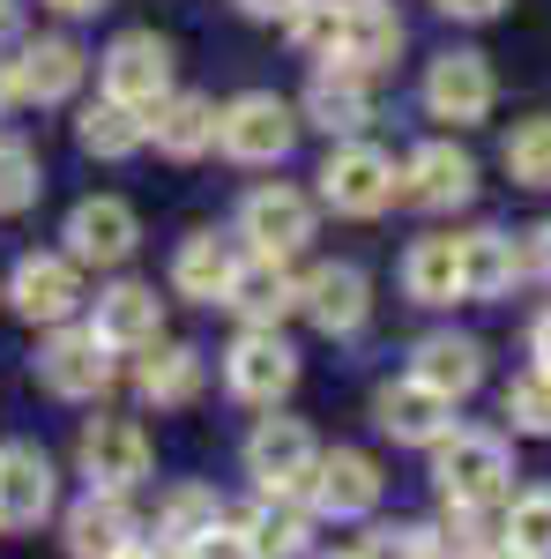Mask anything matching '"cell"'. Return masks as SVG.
<instances>
[{"label":"cell","instance_id":"obj_1","mask_svg":"<svg viewBox=\"0 0 551 559\" xmlns=\"http://www.w3.org/2000/svg\"><path fill=\"white\" fill-rule=\"evenodd\" d=\"M432 477H440V500H463V508H492L507 500V477H514V455L500 432H477V426H455L440 448H432Z\"/></svg>","mask_w":551,"mask_h":559},{"label":"cell","instance_id":"obj_2","mask_svg":"<svg viewBox=\"0 0 551 559\" xmlns=\"http://www.w3.org/2000/svg\"><path fill=\"white\" fill-rule=\"evenodd\" d=\"M298 142V112L276 97V90H247L216 112V150L231 165H284Z\"/></svg>","mask_w":551,"mask_h":559},{"label":"cell","instance_id":"obj_3","mask_svg":"<svg viewBox=\"0 0 551 559\" xmlns=\"http://www.w3.org/2000/svg\"><path fill=\"white\" fill-rule=\"evenodd\" d=\"M395 194H403V173H395L387 150H373V142H336V150H328V165H321V202L336 216H381Z\"/></svg>","mask_w":551,"mask_h":559},{"label":"cell","instance_id":"obj_4","mask_svg":"<svg viewBox=\"0 0 551 559\" xmlns=\"http://www.w3.org/2000/svg\"><path fill=\"white\" fill-rule=\"evenodd\" d=\"M97 75H105V97H120V105H134V112L149 120L171 97V45L157 38V31H120V38L105 45Z\"/></svg>","mask_w":551,"mask_h":559},{"label":"cell","instance_id":"obj_5","mask_svg":"<svg viewBox=\"0 0 551 559\" xmlns=\"http://www.w3.org/2000/svg\"><path fill=\"white\" fill-rule=\"evenodd\" d=\"M75 463H83L89 492H134L149 477V432L134 418H89L75 440Z\"/></svg>","mask_w":551,"mask_h":559},{"label":"cell","instance_id":"obj_6","mask_svg":"<svg viewBox=\"0 0 551 559\" xmlns=\"http://www.w3.org/2000/svg\"><path fill=\"white\" fill-rule=\"evenodd\" d=\"M313 463H321V448H313V432L298 418H261L254 440H247V471H254V485L268 500H298Z\"/></svg>","mask_w":551,"mask_h":559},{"label":"cell","instance_id":"obj_7","mask_svg":"<svg viewBox=\"0 0 551 559\" xmlns=\"http://www.w3.org/2000/svg\"><path fill=\"white\" fill-rule=\"evenodd\" d=\"M224 381H231V395H239V403L276 411V403L298 388V350L284 344L276 329H247V336L231 344V358H224Z\"/></svg>","mask_w":551,"mask_h":559},{"label":"cell","instance_id":"obj_8","mask_svg":"<svg viewBox=\"0 0 551 559\" xmlns=\"http://www.w3.org/2000/svg\"><path fill=\"white\" fill-rule=\"evenodd\" d=\"M239 239L268 261H291L306 239H313V202L298 187H254L239 202Z\"/></svg>","mask_w":551,"mask_h":559},{"label":"cell","instance_id":"obj_9","mask_svg":"<svg viewBox=\"0 0 551 559\" xmlns=\"http://www.w3.org/2000/svg\"><path fill=\"white\" fill-rule=\"evenodd\" d=\"M306 500H313V515H336V522L373 515L381 508V463L366 448H328L306 477Z\"/></svg>","mask_w":551,"mask_h":559},{"label":"cell","instance_id":"obj_10","mask_svg":"<svg viewBox=\"0 0 551 559\" xmlns=\"http://www.w3.org/2000/svg\"><path fill=\"white\" fill-rule=\"evenodd\" d=\"M38 373L52 395H68V403H97L105 388H112V350L97 344V329H52V344L38 350Z\"/></svg>","mask_w":551,"mask_h":559},{"label":"cell","instance_id":"obj_11","mask_svg":"<svg viewBox=\"0 0 551 559\" xmlns=\"http://www.w3.org/2000/svg\"><path fill=\"white\" fill-rule=\"evenodd\" d=\"M8 306L23 321H45L60 329L75 306H83V276H75V254H23L15 276H8Z\"/></svg>","mask_w":551,"mask_h":559},{"label":"cell","instance_id":"obj_12","mask_svg":"<svg viewBox=\"0 0 551 559\" xmlns=\"http://www.w3.org/2000/svg\"><path fill=\"white\" fill-rule=\"evenodd\" d=\"M492 97H500V83H492V60H484V52H440V60L424 68V105H432V120L469 128V120L492 112Z\"/></svg>","mask_w":551,"mask_h":559},{"label":"cell","instance_id":"obj_13","mask_svg":"<svg viewBox=\"0 0 551 559\" xmlns=\"http://www.w3.org/2000/svg\"><path fill=\"white\" fill-rule=\"evenodd\" d=\"M298 313H306L321 336H350V329H366V313H373V284H366V269H350V261H321V269L298 284Z\"/></svg>","mask_w":551,"mask_h":559},{"label":"cell","instance_id":"obj_14","mask_svg":"<svg viewBox=\"0 0 551 559\" xmlns=\"http://www.w3.org/2000/svg\"><path fill=\"white\" fill-rule=\"evenodd\" d=\"M373 418H381V432L403 440V448H440V440L455 432V403L410 373V381H387L381 395H373Z\"/></svg>","mask_w":551,"mask_h":559},{"label":"cell","instance_id":"obj_15","mask_svg":"<svg viewBox=\"0 0 551 559\" xmlns=\"http://www.w3.org/2000/svg\"><path fill=\"white\" fill-rule=\"evenodd\" d=\"M89 52L75 38H31L15 60H8V83H15V105H68L75 83H83Z\"/></svg>","mask_w":551,"mask_h":559},{"label":"cell","instance_id":"obj_16","mask_svg":"<svg viewBox=\"0 0 551 559\" xmlns=\"http://www.w3.org/2000/svg\"><path fill=\"white\" fill-rule=\"evenodd\" d=\"M134 239H142V224L120 194H89V202L68 210V254L89 261V269H120L134 254Z\"/></svg>","mask_w":551,"mask_h":559},{"label":"cell","instance_id":"obj_17","mask_svg":"<svg viewBox=\"0 0 551 559\" xmlns=\"http://www.w3.org/2000/svg\"><path fill=\"white\" fill-rule=\"evenodd\" d=\"M52 492H60V477L45 463V448L8 440L0 448V530H38L52 515Z\"/></svg>","mask_w":551,"mask_h":559},{"label":"cell","instance_id":"obj_18","mask_svg":"<svg viewBox=\"0 0 551 559\" xmlns=\"http://www.w3.org/2000/svg\"><path fill=\"white\" fill-rule=\"evenodd\" d=\"M469 194H477V157H469L463 142H424V150H410L403 202H418V210H463Z\"/></svg>","mask_w":551,"mask_h":559},{"label":"cell","instance_id":"obj_19","mask_svg":"<svg viewBox=\"0 0 551 559\" xmlns=\"http://www.w3.org/2000/svg\"><path fill=\"white\" fill-rule=\"evenodd\" d=\"M395 52H403V15L395 8H381V0H350V15H343V38H336V68H350V75H381V68H395Z\"/></svg>","mask_w":551,"mask_h":559},{"label":"cell","instance_id":"obj_20","mask_svg":"<svg viewBox=\"0 0 551 559\" xmlns=\"http://www.w3.org/2000/svg\"><path fill=\"white\" fill-rule=\"evenodd\" d=\"M298 284H306V276H291L284 261L254 254V261H239V276H231L224 306H231V313H239L247 329H276L284 313H298Z\"/></svg>","mask_w":551,"mask_h":559},{"label":"cell","instance_id":"obj_21","mask_svg":"<svg viewBox=\"0 0 551 559\" xmlns=\"http://www.w3.org/2000/svg\"><path fill=\"white\" fill-rule=\"evenodd\" d=\"M97 344L105 350H149L165 336V299L149 292V284H112L105 299H97Z\"/></svg>","mask_w":551,"mask_h":559},{"label":"cell","instance_id":"obj_22","mask_svg":"<svg viewBox=\"0 0 551 559\" xmlns=\"http://www.w3.org/2000/svg\"><path fill=\"white\" fill-rule=\"evenodd\" d=\"M142 537L128 515V492H89L68 508V559H120Z\"/></svg>","mask_w":551,"mask_h":559},{"label":"cell","instance_id":"obj_23","mask_svg":"<svg viewBox=\"0 0 551 559\" xmlns=\"http://www.w3.org/2000/svg\"><path fill=\"white\" fill-rule=\"evenodd\" d=\"M231 276H239V261H231V247H224L216 231H187V239H179V254H171V292H179V299L224 306Z\"/></svg>","mask_w":551,"mask_h":559},{"label":"cell","instance_id":"obj_24","mask_svg":"<svg viewBox=\"0 0 551 559\" xmlns=\"http://www.w3.org/2000/svg\"><path fill=\"white\" fill-rule=\"evenodd\" d=\"M306 120L321 134H350L373 120V90H366V75H350V68H321L313 83H306Z\"/></svg>","mask_w":551,"mask_h":559},{"label":"cell","instance_id":"obj_25","mask_svg":"<svg viewBox=\"0 0 551 559\" xmlns=\"http://www.w3.org/2000/svg\"><path fill=\"white\" fill-rule=\"evenodd\" d=\"M529 276V261L514 247V231H469L463 239V299H507Z\"/></svg>","mask_w":551,"mask_h":559},{"label":"cell","instance_id":"obj_26","mask_svg":"<svg viewBox=\"0 0 551 559\" xmlns=\"http://www.w3.org/2000/svg\"><path fill=\"white\" fill-rule=\"evenodd\" d=\"M149 142L165 150V157H202V150H216V105L209 97H194V90H171L165 105L149 112Z\"/></svg>","mask_w":551,"mask_h":559},{"label":"cell","instance_id":"obj_27","mask_svg":"<svg viewBox=\"0 0 551 559\" xmlns=\"http://www.w3.org/2000/svg\"><path fill=\"white\" fill-rule=\"evenodd\" d=\"M410 373H418L424 388H440L447 403H463V395H477V381H484V344H477V336H424Z\"/></svg>","mask_w":551,"mask_h":559},{"label":"cell","instance_id":"obj_28","mask_svg":"<svg viewBox=\"0 0 551 559\" xmlns=\"http://www.w3.org/2000/svg\"><path fill=\"white\" fill-rule=\"evenodd\" d=\"M403 292L418 306L463 299V239H418V247L403 254Z\"/></svg>","mask_w":551,"mask_h":559},{"label":"cell","instance_id":"obj_29","mask_svg":"<svg viewBox=\"0 0 551 559\" xmlns=\"http://www.w3.org/2000/svg\"><path fill=\"white\" fill-rule=\"evenodd\" d=\"M134 388H142V403H157V411L194 403V395H202V350H187V344H149V358H142Z\"/></svg>","mask_w":551,"mask_h":559},{"label":"cell","instance_id":"obj_30","mask_svg":"<svg viewBox=\"0 0 551 559\" xmlns=\"http://www.w3.org/2000/svg\"><path fill=\"white\" fill-rule=\"evenodd\" d=\"M239 530H247L254 559H306V545H313L306 508H298V500H268V492H261V508L239 515Z\"/></svg>","mask_w":551,"mask_h":559},{"label":"cell","instance_id":"obj_31","mask_svg":"<svg viewBox=\"0 0 551 559\" xmlns=\"http://www.w3.org/2000/svg\"><path fill=\"white\" fill-rule=\"evenodd\" d=\"M75 134H83L89 157H134V150L149 142V120H142L134 105H120V97H97V105H83Z\"/></svg>","mask_w":551,"mask_h":559},{"label":"cell","instance_id":"obj_32","mask_svg":"<svg viewBox=\"0 0 551 559\" xmlns=\"http://www.w3.org/2000/svg\"><path fill=\"white\" fill-rule=\"evenodd\" d=\"M507 537L484 522V508H463V500H447V515L432 522V559H484L500 552Z\"/></svg>","mask_w":551,"mask_h":559},{"label":"cell","instance_id":"obj_33","mask_svg":"<svg viewBox=\"0 0 551 559\" xmlns=\"http://www.w3.org/2000/svg\"><path fill=\"white\" fill-rule=\"evenodd\" d=\"M216 522H224V500H216L209 485H171L165 508H157V537H165V545H194Z\"/></svg>","mask_w":551,"mask_h":559},{"label":"cell","instance_id":"obj_34","mask_svg":"<svg viewBox=\"0 0 551 559\" xmlns=\"http://www.w3.org/2000/svg\"><path fill=\"white\" fill-rule=\"evenodd\" d=\"M507 173L514 187H551V112H537V120H522V128L507 134Z\"/></svg>","mask_w":551,"mask_h":559},{"label":"cell","instance_id":"obj_35","mask_svg":"<svg viewBox=\"0 0 551 559\" xmlns=\"http://www.w3.org/2000/svg\"><path fill=\"white\" fill-rule=\"evenodd\" d=\"M500 537H507L514 552H529V559H551V485H537V492L514 500L507 522H500Z\"/></svg>","mask_w":551,"mask_h":559},{"label":"cell","instance_id":"obj_36","mask_svg":"<svg viewBox=\"0 0 551 559\" xmlns=\"http://www.w3.org/2000/svg\"><path fill=\"white\" fill-rule=\"evenodd\" d=\"M38 150L31 142H15V134H0V216H15V210H31L38 202Z\"/></svg>","mask_w":551,"mask_h":559},{"label":"cell","instance_id":"obj_37","mask_svg":"<svg viewBox=\"0 0 551 559\" xmlns=\"http://www.w3.org/2000/svg\"><path fill=\"white\" fill-rule=\"evenodd\" d=\"M507 418H514V432L551 440V373H544V366H529V373H514V381H507Z\"/></svg>","mask_w":551,"mask_h":559},{"label":"cell","instance_id":"obj_38","mask_svg":"<svg viewBox=\"0 0 551 559\" xmlns=\"http://www.w3.org/2000/svg\"><path fill=\"white\" fill-rule=\"evenodd\" d=\"M343 15H350V0H298L291 15H284V31H291L306 52H336Z\"/></svg>","mask_w":551,"mask_h":559},{"label":"cell","instance_id":"obj_39","mask_svg":"<svg viewBox=\"0 0 551 559\" xmlns=\"http://www.w3.org/2000/svg\"><path fill=\"white\" fill-rule=\"evenodd\" d=\"M358 559H432V530L424 522H381V530H366Z\"/></svg>","mask_w":551,"mask_h":559},{"label":"cell","instance_id":"obj_40","mask_svg":"<svg viewBox=\"0 0 551 559\" xmlns=\"http://www.w3.org/2000/svg\"><path fill=\"white\" fill-rule=\"evenodd\" d=\"M179 552H187V559H254V545H247V530H239V522L224 515L216 530H202V537H194V545H179Z\"/></svg>","mask_w":551,"mask_h":559},{"label":"cell","instance_id":"obj_41","mask_svg":"<svg viewBox=\"0 0 551 559\" xmlns=\"http://www.w3.org/2000/svg\"><path fill=\"white\" fill-rule=\"evenodd\" d=\"M432 8H440V15H455V23H492L507 0H432Z\"/></svg>","mask_w":551,"mask_h":559},{"label":"cell","instance_id":"obj_42","mask_svg":"<svg viewBox=\"0 0 551 559\" xmlns=\"http://www.w3.org/2000/svg\"><path fill=\"white\" fill-rule=\"evenodd\" d=\"M522 261H529V276H551V224H537V231H529Z\"/></svg>","mask_w":551,"mask_h":559},{"label":"cell","instance_id":"obj_43","mask_svg":"<svg viewBox=\"0 0 551 559\" xmlns=\"http://www.w3.org/2000/svg\"><path fill=\"white\" fill-rule=\"evenodd\" d=\"M298 0H239V15H254V23H284Z\"/></svg>","mask_w":551,"mask_h":559},{"label":"cell","instance_id":"obj_44","mask_svg":"<svg viewBox=\"0 0 551 559\" xmlns=\"http://www.w3.org/2000/svg\"><path fill=\"white\" fill-rule=\"evenodd\" d=\"M529 350H537V366L551 373V313H537V329H529Z\"/></svg>","mask_w":551,"mask_h":559},{"label":"cell","instance_id":"obj_45","mask_svg":"<svg viewBox=\"0 0 551 559\" xmlns=\"http://www.w3.org/2000/svg\"><path fill=\"white\" fill-rule=\"evenodd\" d=\"M52 15H97V8H112V0H45Z\"/></svg>","mask_w":551,"mask_h":559},{"label":"cell","instance_id":"obj_46","mask_svg":"<svg viewBox=\"0 0 551 559\" xmlns=\"http://www.w3.org/2000/svg\"><path fill=\"white\" fill-rule=\"evenodd\" d=\"M15 23H23V8H15V0H0V38H15Z\"/></svg>","mask_w":551,"mask_h":559},{"label":"cell","instance_id":"obj_47","mask_svg":"<svg viewBox=\"0 0 551 559\" xmlns=\"http://www.w3.org/2000/svg\"><path fill=\"white\" fill-rule=\"evenodd\" d=\"M0 105H15V83H8V60H0Z\"/></svg>","mask_w":551,"mask_h":559},{"label":"cell","instance_id":"obj_48","mask_svg":"<svg viewBox=\"0 0 551 559\" xmlns=\"http://www.w3.org/2000/svg\"><path fill=\"white\" fill-rule=\"evenodd\" d=\"M484 559H529V552H514V545H500V552H484Z\"/></svg>","mask_w":551,"mask_h":559},{"label":"cell","instance_id":"obj_49","mask_svg":"<svg viewBox=\"0 0 551 559\" xmlns=\"http://www.w3.org/2000/svg\"><path fill=\"white\" fill-rule=\"evenodd\" d=\"M328 559H358V552H328Z\"/></svg>","mask_w":551,"mask_h":559}]
</instances>
